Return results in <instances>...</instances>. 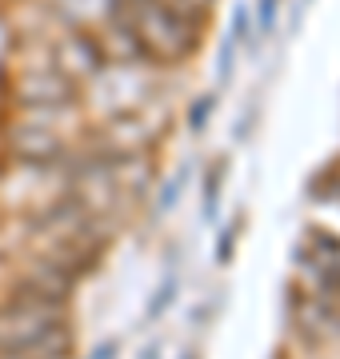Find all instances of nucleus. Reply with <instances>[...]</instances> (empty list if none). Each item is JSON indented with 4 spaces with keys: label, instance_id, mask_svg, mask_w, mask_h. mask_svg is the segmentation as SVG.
<instances>
[{
    "label": "nucleus",
    "instance_id": "f257e3e1",
    "mask_svg": "<svg viewBox=\"0 0 340 359\" xmlns=\"http://www.w3.org/2000/svg\"><path fill=\"white\" fill-rule=\"evenodd\" d=\"M112 16L120 32L132 40V48L160 65H176L184 56H192L200 44L197 20L176 13L164 0H117Z\"/></svg>",
    "mask_w": 340,
    "mask_h": 359
},
{
    "label": "nucleus",
    "instance_id": "f03ea898",
    "mask_svg": "<svg viewBox=\"0 0 340 359\" xmlns=\"http://www.w3.org/2000/svg\"><path fill=\"white\" fill-rule=\"evenodd\" d=\"M60 299H40L32 292L28 304H13L0 311V355L25 359H65L72 339L60 320Z\"/></svg>",
    "mask_w": 340,
    "mask_h": 359
},
{
    "label": "nucleus",
    "instance_id": "7ed1b4c3",
    "mask_svg": "<svg viewBox=\"0 0 340 359\" xmlns=\"http://www.w3.org/2000/svg\"><path fill=\"white\" fill-rule=\"evenodd\" d=\"M72 96H77V88L65 72H28L16 84V100L28 108H56V104H68Z\"/></svg>",
    "mask_w": 340,
    "mask_h": 359
},
{
    "label": "nucleus",
    "instance_id": "20e7f679",
    "mask_svg": "<svg viewBox=\"0 0 340 359\" xmlns=\"http://www.w3.org/2000/svg\"><path fill=\"white\" fill-rule=\"evenodd\" d=\"M13 144H16V156H25V160H32V164H44V160H53V156H60V148L65 144L56 140L48 128H37V124H20V128L13 132Z\"/></svg>",
    "mask_w": 340,
    "mask_h": 359
},
{
    "label": "nucleus",
    "instance_id": "39448f33",
    "mask_svg": "<svg viewBox=\"0 0 340 359\" xmlns=\"http://www.w3.org/2000/svg\"><path fill=\"white\" fill-rule=\"evenodd\" d=\"M273 8H276V0H264V4H261V16H264L261 25H264V28L273 25Z\"/></svg>",
    "mask_w": 340,
    "mask_h": 359
},
{
    "label": "nucleus",
    "instance_id": "423d86ee",
    "mask_svg": "<svg viewBox=\"0 0 340 359\" xmlns=\"http://www.w3.org/2000/svg\"><path fill=\"white\" fill-rule=\"evenodd\" d=\"M0 359H25V355H0Z\"/></svg>",
    "mask_w": 340,
    "mask_h": 359
}]
</instances>
